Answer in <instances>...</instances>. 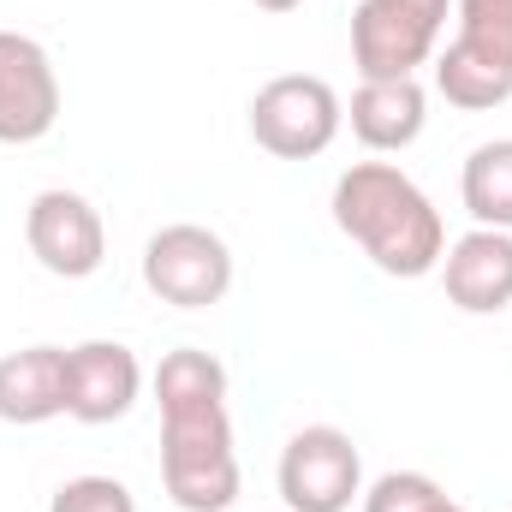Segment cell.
I'll return each instance as SVG.
<instances>
[{"label": "cell", "mask_w": 512, "mask_h": 512, "mask_svg": "<svg viewBox=\"0 0 512 512\" xmlns=\"http://www.w3.org/2000/svg\"><path fill=\"white\" fill-rule=\"evenodd\" d=\"M143 393V364L120 340H84L66 352V417L102 429L120 423Z\"/></svg>", "instance_id": "obj_9"}, {"label": "cell", "mask_w": 512, "mask_h": 512, "mask_svg": "<svg viewBox=\"0 0 512 512\" xmlns=\"http://www.w3.org/2000/svg\"><path fill=\"white\" fill-rule=\"evenodd\" d=\"M364 512H465V507L423 471H387L364 489Z\"/></svg>", "instance_id": "obj_14"}, {"label": "cell", "mask_w": 512, "mask_h": 512, "mask_svg": "<svg viewBox=\"0 0 512 512\" xmlns=\"http://www.w3.org/2000/svg\"><path fill=\"white\" fill-rule=\"evenodd\" d=\"M48 512H137V501L120 477H66Z\"/></svg>", "instance_id": "obj_16"}, {"label": "cell", "mask_w": 512, "mask_h": 512, "mask_svg": "<svg viewBox=\"0 0 512 512\" xmlns=\"http://www.w3.org/2000/svg\"><path fill=\"white\" fill-rule=\"evenodd\" d=\"M66 411V352L60 346H24L0 358V423H48Z\"/></svg>", "instance_id": "obj_12"}, {"label": "cell", "mask_w": 512, "mask_h": 512, "mask_svg": "<svg viewBox=\"0 0 512 512\" xmlns=\"http://www.w3.org/2000/svg\"><path fill=\"white\" fill-rule=\"evenodd\" d=\"M161 483L179 512H227L239 501V453L227 417V370L203 346H179L155 370Z\"/></svg>", "instance_id": "obj_1"}, {"label": "cell", "mask_w": 512, "mask_h": 512, "mask_svg": "<svg viewBox=\"0 0 512 512\" xmlns=\"http://www.w3.org/2000/svg\"><path fill=\"white\" fill-rule=\"evenodd\" d=\"M143 286L173 310H209L233 292V251L215 227L173 221L143 245Z\"/></svg>", "instance_id": "obj_5"}, {"label": "cell", "mask_w": 512, "mask_h": 512, "mask_svg": "<svg viewBox=\"0 0 512 512\" xmlns=\"http://www.w3.org/2000/svg\"><path fill=\"white\" fill-rule=\"evenodd\" d=\"M334 227L393 280H423L447 256L441 209L393 161H358L334 179Z\"/></svg>", "instance_id": "obj_2"}, {"label": "cell", "mask_w": 512, "mask_h": 512, "mask_svg": "<svg viewBox=\"0 0 512 512\" xmlns=\"http://www.w3.org/2000/svg\"><path fill=\"white\" fill-rule=\"evenodd\" d=\"M340 96L328 78H310V72H280L268 78L251 96V137L256 149L280 155V161H310L322 155L334 137H340Z\"/></svg>", "instance_id": "obj_3"}, {"label": "cell", "mask_w": 512, "mask_h": 512, "mask_svg": "<svg viewBox=\"0 0 512 512\" xmlns=\"http://www.w3.org/2000/svg\"><path fill=\"white\" fill-rule=\"evenodd\" d=\"M352 131L364 149L393 155V149H411L423 126H429V96L417 78H364L352 90Z\"/></svg>", "instance_id": "obj_11"}, {"label": "cell", "mask_w": 512, "mask_h": 512, "mask_svg": "<svg viewBox=\"0 0 512 512\" xmlns=\"http://www.w3.org/2000/svg\"><path fill=\"white\" fill-rule=\"evenodd\" d=\"M251 6H262V12H298L304 0H251Z\"/></svg>", "instance_id": "obj_17"}, {"label": "cell", "mask_w": 512, "mask_h": 512, "mask_svg": "<svg viewBox=\"0 0 512 512\" xmlns=\"http://www.w3.org/2000/svg\"><path fill=\"white\" fill-rule=\"evenodd\" d=\"M453 12H459V36H453L459 48L512 66V0H453Z\"/></svg>", "instance_id": "obj_15"}, {"label": "cell", "mask_w": 512, "mask_h": 512, "mask_svg": "<svg viewBox=\"0 0 512 512\" xmlns=\"http://www.w3.org/2000/svg\"><path fill=\"white\" fill-rule=\"evenodd\" d=\"M441 286L447 304L465 316H501L512 304V233L495 227H471L465 239H453L441 256Z\"/></svg>", "instance_id": "obj_10"}, {"label": "cell", "mask_w": 512, "mask_h": 512, "mask_svg": "<svg viewBox=\"0 0 512 512\" xmlns=\"http://www.w3.org/2000/svg\"><path fill=\"white\" fill-rule=\"evenodd\" d=\"M60 120V72L24 30H0V143H42Z\"/></svg>", "instance_id": "obj_8"}, {"label": "cell", "mask_w": 512, "mask_h": 512, "mask_svg": "<svg viewBox=\"0 0 512 512\" xmlns=\"http://www.w3.org/2000/svg\"><path fill=\"white\" fill-rule=\"evenodd\" d=\"M459 197H465V209H471V221H477V227L512 233V137L477 143V149L465 155Z\"/></svg>", "instance_id": "obj_13"}, {"label": "cell", "mask_w": 512, "mask_h": 512, "mask_svg": "<svg viewBox=\"0 0 512 512\" xmlns=\"http://www.w3.org/2000/svg\"><path fill=\"white\" fill-rule=\"evenodd\" d=\"M24 245L54 280H90L108 262V227L84 191H36L24 209Z\"/></svg>", "instance_id": "obj_7"}, {"label": "cell", "mask_w": 512, "mask_h": 512, "mask_svg": "<svg viewBox=\"0 0 512 512\" xmlns=\"http://www.w3.org/2000/svg\"><path fill=\"white\" fill-rule=\"evenodd\" d=\"M453 0H358L352 12V66L358 78H417L435 60Z\"/></svg>", "instance_id": "obj_4"}, {"label": "cell", "mask_w": 512, "mask_h": 512, "mask_svg": "<svg viewBox=\"0 0 512 512\" xmlns=\"http://www.w3.org/2000/svg\"><path fill=\"white\" fill-rule=\"evenodd\" d=\"M364 495V459L346 429L310 423L280 447V501L286 512H346Z\"/></svg>", "instance_id": "obj_6"}]
</instances>
